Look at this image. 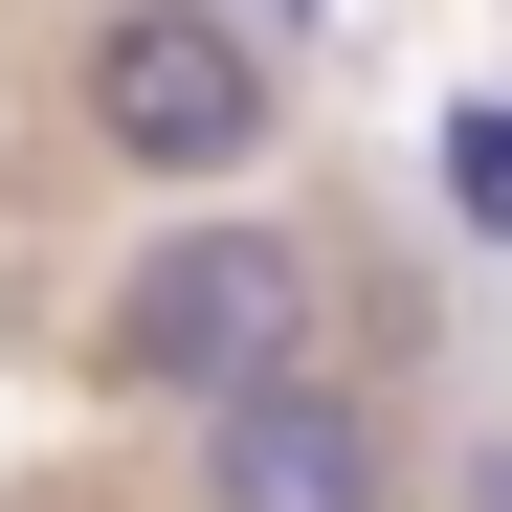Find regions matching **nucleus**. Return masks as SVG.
I'll use <instances>...</instances> for the list:
<instances>
[{
	"instance_id": "obj_5",
	"label": "nucleus",
	"mask_w": 512,
	"mask_h": 512,
	"mask_svg": "<svg viewBox=\"0 0 512 512\" xmlns=\"http://www.w3.org/2000/svg\"><path fill=\"white\" fill-rule=\"evenodd\" d=\"M468 512H512V446H468Z\"/></svg>"
},
{
	"instance_id": "obj_1",
	"label": "nucleus",
	"mask_w": 512,
	"mask_h": 512,
	"mask_svg": "<svg viewBox=\"0 0 512 512\" xmlns=\"http://www.w3.org/2000/svg\"><path fill=\"white\" fill-rule=\"evenodd\" d=\"M312 334H334L312 223H268V201H201V223H156L134 268H112L90 357H112V401H179V423H223V401L312 379Z\"/></svg>"
},
{
	"instance_id": "obj_2",
	"label": "nucleus",
	"mask_w": 512,
	"mask_h": 512,
	"mask_svg": "<svg viewBox=\"0 0 512 512\" xmlns=\"http://www.w3.org/2000/svg\"><path fill=\"white\" fill-rule=\"evenodd\" d=\"M268 134H290V90H268L245 0H112L90 23V156L112 179H268Z\"/></svg>"
},
{
	"instance_id": "obj_4",
	"label": "nucleus",
	"mask_w": 512,
	"mask_h": 512,
	"mask_svg": "<svg viewBox=\"0 0 512 512\" xmlns=\"http://www.w3.org/2000/svg\"><path fill=\"white\" fill-rule=\"evenodd\" d=\"M446 223H468V245H512V90H490V112H446Z\"/></svg>"
},
{
	"instance_id": "obj_3",
	"label": "nucleus",
	"mask_w": 512,
	"mask_h": 512,
	"mask_svg": "<svg viewBox=\"0 0 512 512\" xmlns=\"http://www.w3.org/2000/svg\"><path fill=\"white\" fill-rule=\"evenodd\" d=\"M201 512H401V423L312 357V379H268V401L201 423Z\"/></svg>"
},
{
	"instance_id": "obj_6",
	"label": "nucleus",
	"mask_w": 512,
	"mask_h": 512,
	"mask_svg": "<svg viewBox=\"0 0 512 512\" xmlns=\"http://www.w3.org/2000/svg\"><path fill=\"white\" fill-rule=\"evenodd\" d=\"M268 23H312V0H268Z\"/></svg>"
}]
</instances>
